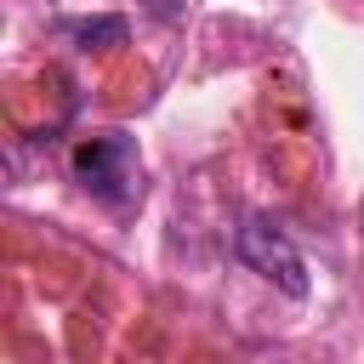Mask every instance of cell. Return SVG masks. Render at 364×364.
Here are the masks:
<instances>
[{
  "mask_svg": "<svg viewBox=\"0 0 364 364\" xmlns=\"http://www.w3.org/2000/svg\"><path fill=\"white\" fill-rule=\"evenodd\" d=\"M74 176L85 193L108 199V205H125L136 193V142L125 131H97V136H80L74 154H68Z\"/></svg>",
  "mask_w": 364,
  "mask_h": 364,
  "instance_id": "cell-1",
  "label": "cell"
},
{
  "mask_svg": "<svg viewBox=\"0 0 364 364\" xmlns=\"http://www.w3.org/2000/svg\"><path fill=\"white\" fill-rule=\"evenodd\" d=\"M233 250H239V262H245L250 273H262V279L279 284L284 296H307V262H301V250L290 245V233H284L279 222H267V216H245Z\"/></svg>",
  "mask_w": 364,
  "mask_h": 364,
  "instance_id": "cell-2",
  "label": "cell"
},
{
  "mask_svg": "<svg viewBox=\"0 0 364 364\" xmlns=\"http://www.w3.org/2000/svg\"><path fill=\"white\" fill-rule=\"evenodd\" d=\"M68 40H80V51H114L125 46V17H74L63 23Z\"/></svg>",
  "mask_w": 364,
  "mask_h": 364,
  "instance_id": "cell-3",
  "label": "cell"
},
{
  "mask_svg": "<svg viewBox=\"0 0 364 364\" xmlns=\"http://www.w3.org/2000/svg\"><path fill=\"white\" fill-rule=\"evenodd\" d=\"M136 6H142L148 17H159V23H176V17H182V0H136Z\"/></svg>",
  "mask_w": 364,
  "mask_h": 364,
  "instance_id": "cell-4",
  "label": "cell"
}]
</instances>
